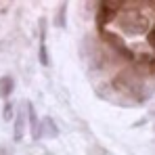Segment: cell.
<instances>
[{
	"label": "cell",
	"instance_id": "8",
	"mask_svg": "<svg viewBox=\"0 0 155 155\" xmlns=\"http://www.w3.org/2000/svg\"><path fill=\"white\" fill-rule=\"evenodd\" d=\"M0 155H13V151H11L8 147H4V145H2V147H0Z\"/></svg>",
	"mask_w": 155,
	"mask_h": 155
},
{
	"label": "cell",
	"instance_id": "2",
	"mask_svg": "<svg viewBox=\"0 0 155 155\" xmlns=\"http://www.w3.org/2000/svg\"><path fill=\"white\" fill-rule=\"evenodd\" d=\"M27 122H29L31 138H34V140H40V138H42V122H38V115H36L31 103H27Z\"/></svg>",
	"mask_w": 155,
	"mask_h": 155
},
{
	"label": "cell",
	"instance_id": "4",
	"mask_svg": "<svg viewBox=\"0 0 155 155\" xmlns=\"http://www.w3.org/2000/svg\"><path fill=\"white\" fill-rule=\"evenodd\" d=\"M57 134H59V130H57L54 120H52V117H44V120H42V136H46V138H54Z\"/></svg>",
	"mask_w": 155,
	"mask_h": 155
},
{
	"label": "cell",
	"instance_id": "5",
	"mask_svg": "<svg viewBox=\"0 0 155 155\" xmlns=\"http://www.w3.org/2000/svg\"><path fill=\"white\" fill-rule=\"evenodd\" d=\"M65 15H67V4L63 2V4H59V11H57V17H54V25L59 27V29H63V27L67 25V21H65Z\"/></svg>",
	"mask_w": 155,
	"mask_h": 155
},
{
	"label": "cell",
	"instance_id": "1",
	"mask_svg": "<svg viewBox=\"0 0 155 155\" xmlns=\"http://www.w3.org/2000/svg\"><path fill=\"white\" fill-rule=\"evenodd\" d=\"M25 124H27V101L21 103L19 111H17V117H15V140H21L23 134H25Z\"/></svg>",
	"mask_w": 155,
	"mask_h": 155
},
{
	"label": "cell",
	"instance_id": "3",
	"mask_svg": "<svg viewBox=\"0 0 155 155\" xmlns=\"http://www.w3.org/2000/svg\"><path fill=\"white\" fill-rule=\"evenodd\" d=\"M15 90V80L11 76H2L0 78V97L2 99H8Z\"/></svg>",
	"mask_w": 155,
	"mask_h": 155
},
{
	"label": "cell",
	"instance_id": "6",
	"mask_svg": "<svg viewBox=\"0 0 155 155\" xmlns=\"http://www.w3.org/2000/svg\"><path fill=\"white\" fill-rule=\"evenodd\" d=\"M40 63L46 67V65H51V61H48V51H46V44H44V40H40Z\"/></svg>",
	"mask_w": 155,
	"mask_h": 155
},
{
	"label": "cell",
	"instance_id": "7",
	"mask_svg": "<svg viewBox=\"0 0 155 155\" xmlns=\"http://www.w3.org/2000/svg\"><path fill=\"white\" fill-rule=\"evenodd\" d=\"M13 111H15V105L13 103H6L4 105V111H2V117L8 122V120H13Z\"/></svg>",
	"mask_w": 155,
	"mask_h": 155
}]
</instances>
